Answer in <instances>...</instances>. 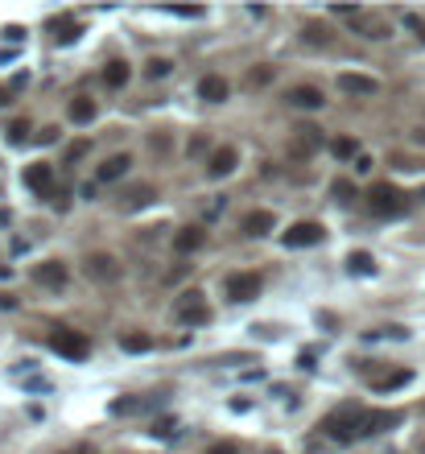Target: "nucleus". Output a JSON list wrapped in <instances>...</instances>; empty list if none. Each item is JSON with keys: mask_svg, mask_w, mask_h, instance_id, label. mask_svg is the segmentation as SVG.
Listing matches in <instances>:
<instances>
[{"mask_svg": "<svg viewBox=\"0 0 425 454\" xmlns=\"http://www.w3.org/2000/svg\"><path fill=\"white\" fill-rule=\"evenodd\" d=\"M364 413L368 409H359V405H343V409H334L331 417H322V434L327 438H334V442H351V438H359V430H364Z\"/></svg>", "mask_w": 425, "mask_h": 454, "instance_id": "f257e3e1", "label": "nucleus"}, {"mask_svg": "<svg viewBox=\"0 0 425 454\" xmlns=\"http://www.w3.org/2000/svg\"><path fill=\"white\" fill-rule=\"evenodd\" d=\"M174 318L186 322V326H202V322H211V306H207V298H202L198 289H186V293L174 302Z\"/></svg>", "mask_w": 425, "mask_h": 454, "instance_id": "f03ea898", "label": "nucleus"}, {"mask_svg": "<svg viewBox=\"0 0 425 454\" xmlns=\"http://www.w3.org/2000/svg\"><path fill=\"white\" fill-rule=\"evenodd\" d=\"M368 207H372L376 215H401V211H405V194H401L392 182H376V186L368 190Z\"/></svg>", "mask_w": 425, "mask_h": 454, "instance_id": "7ed1b4c3", "label": "nucleus"}, {"mask_svg": "<svg viewBox=\"0 0 425 454\" xmlns=\"http://www.w3.org/2000/svg\"><path fill=\"white\" fill-rule=\"evenodd\" d=\"M50 347L58 356H66V360H87L91 356V343L83 335H75V330H50Z\"/></svg>", "mask_w": 425, "mask_h": 454, "instance_id": "20e7f679", "label": "nucleus"}, {"mask_svg": "<svg viewBox=\"0 0 425 454\" xmlns=\"http://www.w3.org/2000/svg\"><path fill=\"white\" fill-rule=\"evenodd\" d=\"M260 289H264L260 272H232L228 277V298L232 302H252V298H260Z\"/></svg>", "mask_w": 425, "mask_h": 454, "instance_id": "39448f33", "label": "nucleus"}, {"mask_svg": "<svg viewBox=\"0 0 425 454\" xmlns=\"http://www.w3.org/2000/svg\"><path fill=\"white\" fill-rule=\"evenodd\" d=\"M322 240H327V227L314 224V219H310V224H293L281 235L285 248H314V244H322Z\"/></svg>", "mask_w": 425, "mask_h": 454, "instance_id": "423d86ee", "label": "nucleus"}, {"mask_svg": "<svg viewBox=\"0 0 425 454\" xmlns=\"http://www.w3.org/2000/svg\"><path fill=\"white\" fill-rule=\"evenodd\" d=\"M83 269H87V277L91 281H120V261L116 256H107V252H91L87 261H83Z\"/></svg>", "mask_w": 425, "mask_h": 454, "instance_id": "0eeeda50", "label": "nucleus"}, {"mask_svg": "<svg viewBox=\"0 0 425 454\" xmlns=\"http://www.w3.org/2000/svg\"><path fill=\"white\" fill-rule=\"evenodd\" d=\"M33 281H38L42 289H62V285L70 281V269H66L62 261H42V265L33 269Z\"/></svg>", "mask_w": 425, "mask_h": 454, "instance_id": "6e6552de", "label": "nucleus"}, {"mask_svg": "<svg viewBox=\"0 0 425 454\" xmlns=\"http://www.w3.org/2000/svg\"><path fill=\"white\" fill-rule=\"evenodd\" d=\"M405 421V413H396V409H372V413H364V430H359V438H372L380 430H388V425H401Z\"/></svg>", "mask_w": 425, "mask_h": 454, "instance_id": "1a4fd4ad", "label": "nucleus"}, {"mask_svg": "<svg viewBox=\"0 0 425 454\" xmlns=\"http://www.w3.org/2000/svg\"><path fill=\"white\" fill-rule=\"evenodd\" d=\"M25 186H29L33 194H50V190H54V166H46V161L25 166Z\"/></svg>", "mask_w": 425, "mask_h": 454, "instance_id": "9d476101", "label": "nucleus"}, {"mask_svg": "<svg viewBox=\"0 0 425 454\" xmlns=\"http://www.w3.org/2000/svg\"><path fill=\"white\" fill-rule=\"evenodd\" d=\"M236 161H239L236 149H232V145H219V149L211 153V161H207V174H211V178H228V174L236 170Z\"/></svg>", "mask_w": 425, "mask_h": 454, "instance_id": "9b49d317", "label": "nucleus"}, {"mask_svg": "<svg viewBox=\"0 0 425 454\" xmlns=\"http://www.w3.org/2000/svg\"><path fill=\"white\" fill-rule=\"evenodd\" d=\"M338 91H347V95H376L380 83L372 75H355V71H343L338 75Z\"/></svg>", "mask_w": 425, "mask_h": 454, "instance_id": "f8f14e48", "label": "nucleus"}, {"mask_svg": "<svg viewBox=\"0 0 425 454\" xmlns=\"http://www.w3.org/2000/svg\"><path fill=\"white\" fill-rule=\"evenodd\" d=\"M318 145H322V129H314V124L293 129V157H310Z\"/></svg>", "mask_w": 425, "mask_h": 454, "instance_id": "ddd939ff", "label": "nucleus"}, {"mask_svg": "<svg viewBox=\"0 0 425 454\" xmlns=\"http://www.w3.org/2000/svg\"><path fill=\"white\" fill-rule=\"evenodd\" d=\"M285 99H289L293 108H310V112L327 103V99H322V91L310 87V83H297V87H289V91H285Z\"/></svg>", "mask_w": 425, "mask_h": 454, "instance_id": "4468645a", "label": "nucleus"}, {"mask_svg": "<svg viewBox=\"0 0 425 454\" xmlns=\"http://www.w3.org/2000/svg\"><path fill=\"white\" fill-rule=\"evenodd\" d=\"M50 34H54V42H58V45H70V42H79L83 25H79L75 17H66V13H62V17H54V21H50Z\"/></svg>", "mask_w": 425, "mask_h": 454, "instance_id": "2eb2a0df", "label": "nucleus"}, {"mask_svg": "<svg viewBox=\"0 0 425 454\" xmlns=\"http://www.w3.org/2000/svg\"><path fill=\"white\" fill-rule=\"evenodd\" d=\"M198 95H202L207 103H223V99L232 95V87H228V79H223V75H207V79L198 83Z\"/></svg>", "mask_w": 425, "mask_h": 454, "instance_id": "dca6fc26", "label": "nucleus"}, {"mask_svg": "<svg viewBox=\"0 0 425 454\" xmlns=\"http://www.w3.org/2000/svg\"><path fill=\"white\" fill-rule=\"evenodd\" d=\"M128 170H133V157H128V153H116V157H107V161L99 166L95 178H99V182H116V178H124Z\"/></svg>", "mask_w": 425, "mask_h": 454, "instance_id": "f3484780", "label": "nucleus"}, {"mask_svg": "<svg viewBox=\"0 0 425 454\" xmlns=\"http://www.w3.org/2000/svg\"><path fill=\"white\" fill-rule=\"evenodd\" d=\"M273 227H277V215L273 211H248L244 215V231L248 235H269Z\"/></svg>", "mask_w": 425, "mask_h": 454, "instance_id": "a211bd4d", "label": "nucleus"}, {"mask_svg": "<svg viewBox=\"0 0 425 454\" xmlns=\"http://www.w3.org/2000/svg\"><path fill=\"white\" fill-rule=\"evenodd\" d=\"M202 244H207V231H202V227H194V224L182 227V231L174 235V248H178V252H198Z\"/></svg>", "mask_w": 425, "mask_h": 454, "instance_id": "6ab92c4d", "label": "nucleus"}, {"mask_svg": "<svg viewBox=\"0 0 425 454\" xmlns=\"http://www.w3.org/2000/svg\"><path fill=\"white\" fill-rule=\"evenodd\" d=\"M66 116H70L75 124H91L95 116H99V108H95V99H87V95H79V99H70Z\"/></svg>", "mask_w": 425, "mask_h": 454, "instance_id": "aec40b11", "label": "nucleus"}, {"mask_svg": "<svg viewBox=\"0 0 425 454\" xmlns=\"http://www.w3.org/2000/svg\"><path fill=\"white\" fill-rule=\"evenodd\" d=\"M128 75H133V71H128V62H124V58H116V62H107V66H103V83H107V87H124V83H128Z\"/></svg>", "mask_w": 425, "mask_h": 454, "instance_id": "412c9836", "label": "nucleus"}, {"mask_svg": "<svg viewBox=\"0 0 425 454\" xmlns=\"http://www.w3.org/2000/svg\"><path fill=\"white\" fill-rule=\"evenodd\" d=\"M409 380H413V372H409V367H396V372L380 376L376 388H380V393H392V388H401V384H409Z\"/></svg>", "mask_w": 425, "mask_h": 454, "instance_id": "4be33fe9", "label": "nucleus"}, {"mask_svg": "<svg viewBox=\"0 0 425 454\" xmlns=\"http://www.w3.org/2000/svg\"><path fill=\"white\" fill-rule=\"evenodd\" d=\"M301 42L327 45V42H331V34H327V25H322V21H306V25H301Z\"/></svg>", "mask_w": 425, "mask_h": 454, "instance_id": "5701e85b", "label": "nucleus"}, {"mask_svg": "<svg viewBox=\"0 0 425 454\" xmlns=\"http://www.w3.org/2000/svg\"><path fill=\"white\" fill-rule=\"evenodd\" d=\"M347 269L359 272V277H368V272H376V261H372L368 252H351V256H347Z\"/></svg>", "mask_w": 425, "mask_h": 454, "instance_id": "b1692460", "label": "nucleus"}, {"mask_svg": "<svg viewBox=\"0 0 425 454\" xmlns=\"http://www.w3.org/2000/svg\"><path fill=\"white\" fill-rule=\"evenodd\" d=\"M331 194H334V203H355V182H347V178H334Z\"/></svg>", "mask_w": 425, "mask_h": 454, "instance_id": "393cba45", "label": "nucleus"}, {"mask_svg": "<svg viewBox=\"0 0 425 454\" xmlns=\"http://www.w3.org/2000/svg\"><path fill=\"white\" fill-rule=\"evenodd\" d=\"M244 83H248V87H269V83H273V66H252Z\"/></svg>", "mask_w": 425, "mask_h": 454, "instance_id": "a878e982", "label": "nucleus"}, {"mask_svg": "<svg viewBox=\"0 0 425 454\" xmlns=\"http://www.w3.org/2000/svg\"><path fill=\"white\" fill-rule=\"evenodd\" d=\"M29 133H33V129H29V120H13V124H8V145H25V140H29Z\"/></svg>", "mask_w": 425, "mask_h": 454, "instance_id": "bb28decb", "label": "nucleus"}, {"mask_svg": "<svg viewBox=\"0 0 425 454\" xmlns=\"http://www.w3.org/2000/svg\"><path fill=\"white\" fill-rule=\"evenodd\" d=\"M144 203H153V186H137L124 194V207H144Z\"/></svg>", "mask_w": 425, "mask_h": 454, "instance_id": "cd10ccee", "label": "nucleus"}, {"mask_svg": "<svg viewBox=\"0 0 425 454\" xmlns=\"http://www.w3.org/2000/svg\"><path fill=\"white\" fill-rule=\"evenodd\" d=\"M170 71H174V62H170V58H149V66H144V75H149V79H165Z\"/></svg>", "mask_w": 425, "mask_h": 454, "instance_id": "c85d7f7f", "label": "nucleus"}, {"mask_svg": "<svg viewBox=\"0 0 425 454\" xmlns=\"http://www.w3.org/2000/svg\"><path fill=\"white\" fill-rule=\"evenodd\" d=\"M120 347H124V351H149V347H153V339H149V335H124V339H120Z\"/></svg>", "mask_w": 425, "mask_h": 454, "instance_id": "c756f323", "label": "nucleus"}, {"mask_svg": "<svg viewBox=\"0 0 425 454\" xmlns=\"http://www.w3.org/2000/svg\"><path fill=\"white\" fill-rule=\"evenodd\" d=\"M331 153H334V157H355V140H351V136H334Z\"/></svg>", "mask_w": 425, "mask_h": 454, "instance_id": "7c9ffc66", "label": "nucleus"}, {"mask_svg": "<svg viewBox=\"0 0 425 454\" xmlns=\"http://www.w3.org/2000/svg\"><path fill=\"white\" fill-rule=\"evenodd\" d=\"M91 153V140H75L70 149H66V161H79V157H87Z\"/></svg>", "mask_w": 425, "mask_h": 454, "instance_id": "2f4dec72", "label": "nucleus"}, {"mask_svg": "<svg viewBox=\"0 0 425 454\" xmlns=\"http://www.w3.org/2000/svg\"><path fill=\"white\" fill-rule=\"evenodd\" d=\"M153 434H157V438H174V434H178V421H157Z\"/></svg>", "mask_w": 425, "mask_h": 454, "instance_id": "473e14b6", "label": "nucleus"}, {"mask_svg": "<svg viewBox=\"0 0 425 454\" xmlns=\"http://www.w3.org/2000/svg\"><path fill=\"white\" fill-rule=\"evenodd\" d=\"M207 454H239L236 442H215V446H207Z\"/></svg>", "mask_w": 425, "mask_h": 454, "instance_id": "72a5a7b5", "label": "nucleus"}, {"mask_svg": "<svg viewBox=\"0 0 425 454\" xmlns=\"http://www.w3.org/2000/svg\"><path fill=\"white\" fill-rule=\"evenodd\" d=\"M405 25H409V29H417V38L425 42V21H422V17H413V13H409V17H405Z\"/></svg>", "mask_w": 425, "mask_h": 454, "instance_id": "f704fd0d", "label": "nucleus"}, {"mask_svg": "<svg viewBox=\"0 0 425 454\" xmlns=\"http://www.w3.org/2000/svg\"><path fill=\"white\" fill-rule=\"evenodd\" d=\"M38 140H42V145H54V140H58V129H54V124H46V129L38 133Z\"/></svg>", "mask_w": 425, "mask_h": 454, "instance_id": "c9c22d12", "label": "nucleus"}, {"mask_svg": "<svg viewBox=\"0 0 425 454\" xmlns=\"http://www.w3.org/2000/svg\"><path fill=\"white\" fill-rule=\"evenodd\" d=\"M62 454H95L91 442H79V446H70V451H62Z\"/></svg>", "mask_w": 425, "mask_h": 454, "instance_id": "e433bc0d", "label": "nucleus"}, {"mask_svg": "<svg viewBox=\"0 0 425 454\" xmlns=\"http://www.w3.org/2000/svg\"><path fill=\"white\" fill-rule=\"evenodd\" d=\"M17 306V298H8V293H0V310H13Z\"/></svg>", "mask_w": 425, "mask_h": 454, "instance_id": "4c0bfd02", "label": "nucleus"}, {"mask_svg": "<svg viewBox=\"0 0 425 454\" xmlns=\"http://www.w3.org/2000/svg\"><path fill=\"white\" fill-rule=\"evenodd\" d=\"M8 277H13V269H4V265H0V281H8Z\"/></svg>", "mask_w": 425, "mask_h": 454, "instance_id": "58836bf2", "label": "nucleus"}, {"mask_svg": "<svg viewBox=\"0 0 425 454\" xmlns=\"http://www.w3.org/2000/svg\"><path fill=\"white\" fill-rule=\"evenodd\" d=\"M4 99H8V91H4V87H0V103H4Z\"/></svg>", "mask_w": 425, "mask_h": 454, "instance_id": "ea45409f", "label": "nucleus"}, {"mask_svg": "<svg viewBox=\"0 0 425 454\" xmlns=\"http://www.w3.org/2000/svg\"><path fill=\"white\" fill-rule=\"evenodd\" d=\"M273 454H281V451H273Z\"/></svg>", "mask_w": 425, "mask_h": 454, "instance_id": "a19ab883", "label": "nucleus"}]
</instances>
